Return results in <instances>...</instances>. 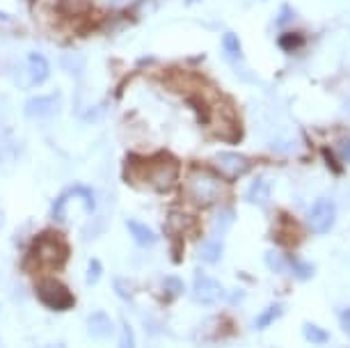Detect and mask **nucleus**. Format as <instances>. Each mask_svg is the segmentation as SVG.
Returning <instances> with one entry per match:
<instances>
[{"mask_svg":"<svg viewBox=\"0 0 350 348\" xmlns=\"http://www.w3.org/2000/svg\"><path fill=\"white\" fill-rule=\"evenodd\" d=\"M62 8L69 14H85L90 10V0H62Z\"/></svg>","mask_w":350,"mask_h":348,"instance_id":"21","label":"nucleus"},{"mask_svg":"<svg viewBox=\"0 0 350 348\" xmlns=\"http://www.w3.org/2000/svg\"><path fill=\"white\" fill-rule=\"evenodd\" d=\"M215 168L227 176V179H239V176L247 174L250 170V159L236 152H220L215 156Z\"/></svg>","mask_w":350,"mask_h":348,"instance_id":"9","label":"nucleus"},{"mask_svg":"<svg viewBox=\"0 0 350 348\" xmlns=\"http://www.w3.org/2000/svg\"><path fill=\"white\" fill-rule=\"evenodd\" d=\"M186 193L197 206H213L224 197V183L220 176L208 172V170L195 168L188 174Z\"/></svg>","mask_w":350,"mask_h":348,"instance_id":"1","label":"nucleus"},{"mask_svg":"<svg viewBox=\"0 0 350 348\" xmlns=\"http://www.w3.org/2000/svg\"><path fill=\"white\" fill-rule=\"evenodd\" d=\"M291 16H293V14H291V8H288V5H284V8H282V14H280V18H277V23H286V21H291Z\"/></svg>","mask_w":350,"mask_h":348,"instance_id":"27","label":"nucleus"},{"mask_svg":"<svg viewBox=\"0 0 350 348\" xmlns=\"http://www.w3.org/2000/svg\"><path fill=\"white\" fill-rule=\"evenodd\" d=\"M222 49L229 60H241L243 57V46H241V39L236 32H227V35L222 37Z\"/></svg>","mask_w":350,"mask_h":348,"instance_id":"18","label":"nucleus"},{"mask_svg":"<svg viewBox=\"0 0 350 348\" xmlns=\"http://www.w3.org/2000/svg\"><path fill=\"white\" fill-rule=\"evenodd\" d=\"M46 348H67V346H64L62 341H53V344H49Z\"/></svg>","mask_w":350,"mask_h":348,"instance_id":"28","label":"nucleus"},{"mask_svg":"<svg viewBox=\"0 0 350 348\" xmlns=\"http://www.w3.org/2000/svg\"><path fill=\"white\" fill-rule=\"evenodd\" d=\"M35 295H37L39 303L53 312H67L76 305V295L71 293V289L60 280L46 278L42 282H37Z\"/></svg>","mask_w":350,"mask_h":348,"instance_id":"3","label":"nucleus"},{"mask_svg":"<svg viewBox=\"0 0 350 348\" xmlns=\"http://www.w3.org/2000/svg\"><path fill=\"white\" fill-rule=\"evenodd\" d=\"M277 44H280L282 51H286V53H293V51H298L302 44H305V39L298 32H284V35L277 39Z\"/></svg>","mask_w":350,"mask_h":348,"instance_id":"20","label":"nucleus"},{"mask_svg":"<svg viewBox=\"0 0 350 348\" xmlns=\"http://www.w3.org/2000/svg\"><path fill=\"white\" fill-rule=\"evenodd\" d=\"M60 94H49V96H35V98H28L23 106V113L25 117L30 120H53L60 113Z\"/></svg>","mask_w":350,"mask_h":348,"instance_id":"8","label":"nucleus"},{"mask_svg":"<svg viewBox=\"0 0 350 348\" xmlns=\"http://www.w3.org/2000/svg\"><path fill=\"white\" fill-rule=\"evenodd\" d=\"M284 314V305L282 303H270L266 310H263L259 317L254 319V327L256 330H266V327H270L275 323L277 319H280Z\"/></svg>","mask_w":350,"mask_h":348,"instance_id":"15","label":"nucleus"},{"mask_svg":"<svg viewBox=\"0 0 350 348\" xmlns=\"http://www.w3.org/2000/svg\"><path fill=\"white\" fill-rule=\"evenodd\" d=\"M339 152H341V156H343V161H350V137H346V140L341 142Z\"/></svg>","mask_w":350,"mask_h":348,"instance_id":"26","label":"nucleus"},{"mask_svg":"<svg viewBox=\"0 0 350 348\" xmlns=\"http://www.w3.org/2000/svg\"><path fill=\"white\" fill-rule=\"evenodd\" d=\"M220 257H222V243L217 239H211L200 247V259L204 264H217Z\"/></svg>","mask_w":350,"mask_h":348,"instance_id":"17","label":"nucleus"},{"mask_svg":"<svg viewBox=\"0 0 350 348\" xmlns=\"http://www.w3.org/2000/svg\"><path fill=\"white\" fill-rule=\"evenodd\" d=\"M284 271L293 275L295 280H312L314 278V266L307 261H300L291 254H284Z\"/></svg>","mask_w":350,"mask_h":348,"instance_id":"13","label":"nucleus"},{"mask_svg":"<svg viewBox=\"0 0 350 348\" xmlns=\"http://www.w3.org/2000/svg\"><path fill=\"white\" fill-rule=\"evenodd\" d=\"M144 176L158 193H170L176 183V176H179V163L170 154H158L156 159H151L144 165Z\"/></svg>","mask_w":350,"mask_h":348,"instance_id":"4","label":"nucleus"},{"mask_svg":"<svg viewBox=\"0 0 350 348\" xmlns=\"http://www.w3.org/2000/svg\"><path fill=\"white\" fill-rule=\"evenodd\" d=\"M302 334H305V339L309 341V344H327L329 341V332L323 330V327L316 325V323L302 325Z\"/></svg>","mask_w":350,"mask_h":348,"instance_id":"19","label":"nucleus"},{"mask_svg":"<svg viewBox=\"0 0 350 348\" xmlns=\"http://www.w3.org/2000/svg\"><path fill=\"white\" fill-rule=\"evenodd\" d=\"M103 275V264L98 259H90V266H88V284L94 286Z\"/></svg>","mask_w":350,"mask_h":348,"instance_id":"22","label":"nucleus"},{"mask_svg":"<svg viewBox=\"0 0 350 348\" xmlns=\"http://www.w3.org/2000/svg\"><path fill=\"white\" fill-rule=\"evenodd\" d=\"M32 254H35V259L42 266L62 268V264L67 261L69 247H67V241H62L57 234H42L32 243Z\"/></svg>","mask_w":350,"mask_h":348,"instance_id":"5","label":"nucleus"},{"mask_svg":"<svg viewBox=\"0 0 350 348\" xmlns=\"http://www.w3.org/2000/svg\"><path fill=\"white\" fill-rule=\"evenodd\" d=\"M270 197V183L263 179V176H259V179L252 181V186L247 188V195L245 200L250 202V204H256V206H263L268 202Z\"/></svg>","mask_w":350,"mask_h":348,"instance_id":"14","label":"nucleus"},{"mask_svg":"<svg viewBox=\"0 0 350 348\" xmlns=\"http://www.w3.org/2000/svg\"><path fill=\"white\" fill-rule=\"evenodd\" d=\"M78 202V204H83L85 213H94L96 211V195L94 190L90 186H83V183H78V186H71L67 188L64 193L57 197L55 202H53V220L55 222H67L69 220V206Z\"/></svg>","mask_w":350,"mask_h":348,"instance_id":"2","label":"nucleus"},{"mask_svg":"<svg viewBox=\"0 0 350 348\" xmlns=\"http://www.w3.org/2000/svg\"><path fill=\"white\" fill-rule=\"evenodd\" d=\"M307 220L316 234H327L336 222V204L332 200H327V197H321L309 209Z\"/></svg>","mask_w":350,"mask_h":348,"instance_id":"6","label":"nucleus"},{"mask_svg":"<svg viewBox=\"0 0 350 348\" xmlns=\"http://www.w3.org/2000/svg\"><path fill=\"white\" fill-rule=\"evenodd\" d=\"M165 291H167L170 295H181L183 293V280L181 278H176V275H167L165 278Z\"/></svg>","mask_w":350,"mask_h":348,"instance_id":"23","label":"nucleus"},{"mask_svg":"<svg viewBox=\"0 0 350 348\" xmlns=\"http://www.w3.org/2000/svg\"><path fill=\"white\" fill-rule=\"evenodd\" d=\"M266 261L270 264V271L284 273V252H280V250H270V252L266 254Z\"/></svg>","mask_w":350,"mask_h":348,"instance_id":"24","label":"nucleus"},{"mask_svg":"<svg viewBox=\"0 0 350 348\" xmlns=\"http://www.w3.org/2000/svg\"><path fill=\"white\" fill-rule=\"evenodd\" d=\"M28 71L32 85H44L46 78L51 76V64L42 53H30L28 55Z\"/></svg>","mask_w":350,"mask_h":348,"instance_id":"12","label":"nucleus"},{"mask_svg":"<svg viewBox=\"0 0 350 348\" xmlns=\"http://www.w3.org/2000/svg\"><path fill=\"white\" fill-rule=\"evenodd\" d=\"M126 229H129L131 239L135 241L137 247H144V250H149V247H154L156 243H158V234L149 225H144V222H140V220H135V218L126 220Z\"/></svg>","mask_w":350,"mask_h":348,"instance_id":"11","label":"nucleus"},{"mask_svg":"<svg viewBox=\"0 0 350 348\" xmlns=\"http://www.w3.org/2000/svg\"><path fill=\"white\" fill-rule=\"evenodd\" d=\"M222 295H224V289L220 282L206 273L197 271L195 282H193V298L197 305H215L222 300Z\"/></svg>","mask_w":350,"mask_h":348,"instance_id":"7","label":"nucleus"},{"mask_svg":"<svg viewBox=\"0 0 350 348\" xmlns=\"http://www.w3.org/2000/svg\"><path fill=\"white\" fill-rule=\"evenodd\" d=\"M339 323H341V330L350 337V307H346V310L339 314Z\"/></svg>","mask_w":350,"mask_h":348,"instance_id":"25","label":"nucleus"},{"mask_svg":"<svg viewBox=\"0 0 350 348\" xmlns=\"http://www.w3.org/2000/svg\"><path fill=\"white\" fill-rule=\"evenodd\" d=\"M117 348H137V337L133 325L126 319H120V334H117Z\"/></svg>","mask_w":350,"mask_h":348,"instance_id":"16","label":"nucleus"},{"mask_svg":"<svg viewBox=\"0 0 350 348\" xmlns=\"http://www.w3.org/2000/svg\"><path fill=\"white\" fill-rule=\"evenodd\" d=\"M85 327H88V334L94 341H105V339H110L112 334H115V321L110 319V314L105 310L92 312L88 317V323H85Z\"/></svg>","mask_w":350,"mask_h":348,"instance_id":"10","label":"nucleus"}]
</instances>
